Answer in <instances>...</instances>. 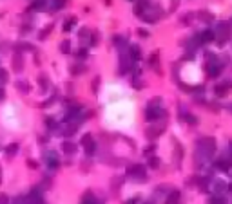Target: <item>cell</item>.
Returning <instances> with one entry per match:
<instances>
[{
	"label": "cell",
	"mask_w": 232,
	"mask_h": 204,
	"mask_svg": "<svg viewBox=\"0 0 232 204\" xmlns=\"http://www.w3.org/2000/svg\"><path fill=\"white\" fill-rule=\"evenodd\" d=\"M212 38H214V33H211V31H205V33H203V36H201L203 42H209V40H212Z\"/></svg>",
	"instance_id": "6da1fadb"
},
{
	"label": "cell",
	"mask_w": 232,
	"mask_h": 204,
	"mask_svg": "<svg viewBox=\"0 0 232 204\" xmlns=\"http://www.w3.org/2000/svg\"><path fill=\"white\" fill-rule=\"evenodd\" d=\"M132 56H134V58H140V49H138V47H132Z\"/></svg>",
	"instance_id": "7a4b0ae2"
},
{
	"label": "cell",
	"mask_w": 232,
	"mask_h": 204,
	"mask_svg": "<svg viewBox=\"0 0 232 204\" xmlns=\"http://www.w3.org/2000/svg\"><path fill=\"white\" fill-rule=\"evenodd\" d=\"M140 34H142V36H143V38H145V36H149V33H147V31H143V29H142V31H140Z\"/></svg>",
	"instance_id": "3957f363"
}]
</instances>
